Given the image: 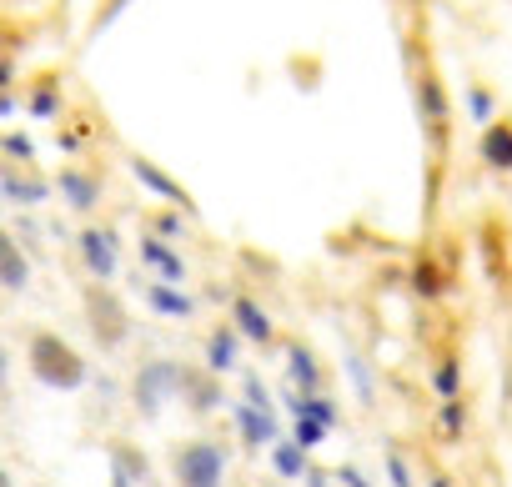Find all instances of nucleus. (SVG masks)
<instances>
[{
  "label": "nucleus",
  "instance_id": "20",
  "mask_svg": "<svg viewBox=\"0 0 512 487\" xmlns=\"http://www.w3.org/2000/svg\"><path fill=\"white\" fill-rule=\"evenodd\" d=\"M407 282H412V297H422V302H442V292H447V272L437 257H417Z\"/></svg>",
  "mask_w": 512,
  "mask_h": 487
},
{
  "label": "nucleus",
  "instance_id": "37",
  "mask_svg": "<svg viewBox=\"0 0 512 487\" xmlns=\"http://www.w3.org/2000/svg\"><path fill=\"white\" fill-rule=\"evenodd\" d=\"M0 487H16V477H11V467L0 462Z\"/></svg>",
  "mask_w": 512,
  "mask_h": 487
},
{
  "label": "nucleus",
  "instance_id": "25",
  "mask_svg": "<svg viewBox=\"0 0 512 487\" xmlns=\"http://www.w3.org/2000/svg\"><path fill=\"white\" fill-rule=\"evenodd\" d=\"M437 432H442L447 442H457V437L467 432V407H462V397H457V402H442V407H437Z\"/></svg>",
  "mask_w": 512,
  "mask_h": 487
},
{
  "label": "nucleus",
  "instance_id": "11",
  "mask_svg": "<svg viewBox=\"0 0 512 487\" xmlns=\"http://www.w3.org/2000/svg\"><path fill=\"white\" fill-rule=\"evenodd\" d=\"M201 367L216 372V377H226V372L241 367V337H236L231 322H221V327L206 332V342H201Z\"/></svg>",
  "mask_w": 512,
  "mask_h": 487
},
{
  "label": "nucleus",
  "instance_id": "28",
  "mask_svg": "<svg viewBox=\"0 0 512 487\" xmlns=\"http://www.w3.org/2000/svg\"><path fill=\"white\" fill-rule=\"evenodd\" d=\"M382 462H387V482H392V487H417V477H412V462H407L397 447H387V457H382Z\"/></svg>",
  "mask_w": 512,
  "mask_h": 487
},
{
  "label": "nucleus",
  "instance_id": "4",
  "mask_svg": "<svg viewBox=\"0 0 512 487\" xmlns=\"http://www.w3.org/2000/svg\"><path fill=\"white\" fill-rule=\"evenodd\" d=\"M231 452L216 437H186L171 447V482L176 487H226Z\"/></svg>",
  "mask_w": 512,
  "mask_h": 487
},
{
  "label": "nucleus",
  "instance_id": "35",
  "mask_svg": "<svg viewBox=\"0 0 512 487\" xmlns=\"http://www.w3.org/2000/svg\"><path fill=\"white\" fill-rule=\"evenodd\" d=\"M81 141H86V126H76V131H66V136H61V146H66V151H76Z\"/></svg>",
  "mask_w": 512,
  "mask_h": 487
},
{
  "label": "nucleus",
  "instance_id": "31",
  "mask_svg": "<svg viewBox=\"0 0 512 487\" xmlns=\"http://www.w3.org/2000/svg\"><path fill=\"white\" fill-rule=\"evenodd\" d=\"M347 372H352V387H357V397H362V402H372V377H367L362 357H347Z\"/></svg>",
  "mask_w": 512,
  "mask_h": 487
},
{
  "label": "nucleus",
  "instance_id": "17",
  "mask_svg": "<svg viewBox=\"0 0 512 487\" xmlns=\"http://www.w3.org/2000/svg\"><path fill=\"white\" fill-rule=\"evenodd\" d=\"M56 186H61V196L71 201V211H96V201H101V176L96 171H76V166H66L61 176H56Z\"/></svg>",
  "mask_w": 512,
  "mask_h": 487
},
{
  "label": "nucleus",
  "instance_id": "7",
  "mask_svg": "<svg viewBox=\"0 0 512 487\" xmlns=\"http://www.w3.org/2000/svg\"><path fill=\"white\" fill-rule=\"evenodd\" d=\"M231 327H236V337L251 342V347H277V322H272V312L256 302L251 292H236V297H231Z\"/></svg>",
  "mask_w": 512,
  "mask_h": 487
},
{
  "label": "nucleus",
  "instance_id": "19",
  "mask_svg": "<svg viewBox=\"0 0 512 487\" xmlns=\"http://www.w3.org/2000/svg\"><path fill=\"white\" fill-rule=\"evenodd\" d=\"M51 196V186L41 176H16V171H0V201H16V206H41Z\"/></svg>",
  "mask_w": 512,
  "mask_h": 487
},
{
  "label": "nucleus",
  "instance_id": "38",
  "mask_svg": "<svg viewBox=\"0 0 512 487\" xmlns=\"http://www.w3.org/2000/svg\"><path fill=\"white\" fill-rule=\"evenodd\" d=\"M11 111H16V101H11V96H0V116H11Z\"/></svg>",
  "mask_w": 512,
  "mask_h": 487
},
{
  "label": "nucleus",
  "instance_id": "22",
  "mask_svg": "<svg viewBox=\"0 0 512 487\" xmlns=\"http://www.w3.org/2000/svg\"><path fill=\"white\" fill-rule=\"evenodd\" d=\"M432 392H437V402H457L462 397V362L447 352V357H437V367H432Z\"/></svg>",
  "mask_w": 512,
  "mask_h": 487
},
{
  "label": "nucleus",
  "instance_id": "1",
  "mask_svg": "<svg viewBox=\"0 0 512 487\" xmlns=\"http://www.w3.org/2000/svg\"><path fill=\"white\" fill-rule=\"evenodd\" d=\"M26 367H31V377H36L41 387H51V392H81V387L91 382V362L81 357V347L66 342V337L51 332V327H36V332L26 337Z\"/></svg>",
  "mask_w": 512,
  "mask_h": 487
},
{
  "label": "nucleus",
  "instance_id": "30",
  "mask_svg": "<svg viewBox=\"0 0 512 487\" xmlns=\"http://www.w3.org/2000/svg\"><path fill=\"white\" fill-rule=\"evenodd\" d=\"M0 151H6L11 161H31V156H36V146H31V141H26L21 131H11V136H0Z\"/></svg>",
  "mask_w": 512,
  "mask_h": 487
},
{
  "label": "nucleus",
  "instance_id": "34",
  "mask_svg": "<svg viewBox=\"0 0 512 487\" xmlns=\"http://www.w3.org/2000/svg\"><path fill=\"white\" fill-rule=\"evenodd\" d=\"M11 81H16V56H0V96H6Z\"/></svg>",
  "mask_w": 512,
  "mask_h": 487
},
{
  "label": "nucleus",
  "instance_id": "33",
  "mask_svg": "<svg viewBox=\"0 0 512 487\" xmlns=\"http://www.w3.org/2000/svg\"><path fill=\"white\" fill-rule=\"evenodd\" d=\"M11 392V352H6V337H0V397Z\"/></svg>",
  "mask_w": 512,
  "mask_h": 487
},
{
  "label": "nucleus",
  "instance_id": "16",
  "mask_svg": "<svg viewBox=\"0 0 512 487\" xmlns=\"http://www.w3.org/2000/svg\"><path fill=\"white\" fill-rule=\"evenodd\" d=\"M106 462H111V472H121L131 487L151 482V457H146L136 442H126V437H111V442H106Z\"/></svg>",
  "mask_w": 512,
  "mask_h": 487
},
{
  "label": "nucleus",
  "instance_id": "5",
  "mask_svg": "<svg viewBox=\"0 0 512 487\" xmlns=\"http://www.w3.org/2000/svg\"><path fill=\"white\" fill-rule=\"evenodd\" d=\"M76 252H81V267L91 272V282L111 287V277L121 272V231L116 226H81Z\"/></svg>",
  "mask_w": 512,
  "mask_h": 487
},
{
  "label": "nucleus",
  "instance_id": "26",
  "mask_svg": "<svg viewBox=\"0 0 512 487\" xmlns=\"http://www.w3.org/2000/svg\"><path fill=\"white\" fill-rule=\"evenodd\" d=\"M287 437H292V442H297L302 452H317V447H322V442H327L332 432H327L322 422H307V417H292V432H287Z\"/></svg>",
  "mask_w": 512,
  "mask_h": 487
},
{
  "label": "nucleus",
  "instance_id": "6",
  "mask_svg": "<svg viewBox=\"0 0 512 487\" xmlns=\"http://www.w3.org/2000/svg\"><path fill=\"white\" fill-rule=\"evenodd\" d=\"M417 116H422L427 141H432L437 151H447V136H452V106H447V86H442V76H437L432 66L417 76Z\"/></svg>",
  "mask_w": 512,
  "mask_h": 487
},
{
  "label": "nucleus",
  "instance_id": "12",
  "mask_svg": "<svg viewBox=\"0 0 512 487\" xmlns=\"http://www.w3.org/2000/svg\"><path fill=\"white\" fill-rule=\"evenodd\" d=\"M181 402H186L196 417H206V412H216V407L226 402V387H221L216 372H206V367H186V377H181Z\"/></svg>",
  "mask_w": 512,
  "mask_h": 487
},
{
  "label": "nucleus",
  "instance_id": "8",
  "mask_svg": "<svg viewBox=\"0 0 512 487\" xmlns=\"http://www.w3.org/2000/svg\"><path fill=\"white\" fill-rule=\"evenodd\" d=\"M282 357H287V382H282V387H292V392H302V397H317L322 382H327L322 357H317L302 337H287V342H282Z\"/></svg>",
  "mask_w": 512,
  "mask_h": 487
},
{
  "label": "nucleus",
  "instance_id": "24",
  "mask_svg": "<svg viewBox=\"0 0 512 487\" xmlns=\"http://www.w3.org/2000/svg\"><path fill=\"white\" fill-rule=\"evenodd\" d=\"M467 111H472L477 126H492V121H497V96H492V86L477 81V86L467 91Z\"/></svg>",
  "mask_w": 512,
  "mask_h": 487
},
{
  "label": "nucleus",
  "instance_id": "9",
  "mask_svg": "<svg viewBox=\"0 0 512 487\" xmlns=\"http://www.w3.org/2000/svg\"><path fill=\"white\" fill-rule=\"evenodd\" d=\"M131 176H136L146 191H156V196H161L171 211H181V216L196 206V201H191V191H186V186H181V181H176L166 166H156V161H151V156H141V151L131 156Z\"/></svg>",
  "mask_w": 512,
  "mask_h": 487
},
{
  "label": "nucleus",
  "instance_id": "21",
  "mask_svg": "<svg viewBox=\"0 0 512 487\" xmlns=\"http://www.w3.org/2000/svg\"><path fill=\"white\" fill-rule=\"evenodd\" d=\"M272 472H277L282 482H297V477L312 472V462H307V452H302L292 437H277V442H272Z\"/></svg>",
  "mask_w": 512,
  "mask_h": 487
},
{
  "label": "nucleus",
  "instance_id": "18",
  "mask_svg": "<svg viewBox=\"0 0 512 487\" xmlns=\"http://www.w3.org/2000/svg\"><path fill=\"white\" fill-rule=\"evenodd\" d=\"M146 307H151L156 317H176V322L196 317V297H186L181 287H166V282H151V287H146Z\"/></svg>",
  "mask_w": 512,
  "mask_h": 487
},
{
  "label": "nucleus",
  "instance_id": "2",
  "mask_svg": "<svg viewBox=\"0 0 512 487\" xmlns=\"http://www.w3.org/2000/svg\"><path fill=\"white\" fill-rule=\"evenodd\" d=\"M81 317H86V332L96 337L101 352H121L131 342V312H126V302H121L116 287L86 282L81 287Z\"/></svg>",
  "mask_w": 512,
  "mask_h": 487
},
{
  "label": "nucleus",
  "instance_id": "3",
  "mask_svg": "<svg viewBox=\"0 0 512 487\" xmlns=\"http://www.w3.org/2000/svg\"><path fill=\"white\" fill-rule=\"evenodd\" d=\"M181 377H186V362L176 357H146L131 377V407L141 422H156L171 402H181Z\"/></svg>",
  "mask_w": 512,
  "mask_h": 487
},
{
  "label": "nucleus",
  "instance_id": "27",
  "mask_svg": "<svg viewBox=\"0 0 512 487\" xmlns=\"http://www.w3.org/2000/svg\"><path fill=\"white\" fill-rule=\"evenodd\" d=\"M26 111H31V116H41V121H51V116L61 111V96H56V81H46V86H36V91H31V101H26Z\"/></svg>",
  "mask_w": 512,
  "mask_h": 487
},
{
  "label": "nucleus",
  "instance_id": "13",
  "mask_svg": "<svg viewBox=\"0 0 512 487\" xmlns=\"http://www.w3.org/2000/svg\"><path fill=\"white\" fill-rule=\"evenodd\" d=\"M477 156H482V166L497 171V176L512 171V116H497L492 126H482V136H477Z\"/></svg>",
  "mask_w": 512,
  "mask_h": 487
},
{
  "label": "nucleus",
  "instance_id": "15",
  "mask_svg": "<svg viewBox=\"0 0 512 487\" xmlns=\"http://www.w3.org/2000/svg\"><path fill=\"white\" fill-rule=\"evenodd\" d=\"M31 287V257L21 241L0 226V292H26Z\"/></svg>",
  "mask_w": 512,
  "mask_h": 487
},
{
  "label": "nucleus",
  "instance_id": "10",
  "mask_svg": "<svg viewBox=\"0 0 512 487\" xmlns=\"http://www.w3.org/2000/svg\"><path fill=\"white\" fill-rule=\"evenodd\" d=\"M231 427H236V437H241V447H246V452H262V447H272V442L282 437L277 412L246 407V402H236V407H231Z\"/></svg>",
  "mask_w": 512,
  "mask_h": 487
},
{
  "label": "nucleus",
  "instance_id": "23",
  "mask_svg": "<svg viewBox=\"0 0 512 487\" xmlns=\"http://www.w3.org/2000/svg\"><path fill=\"white\" fill-rule=\"evenodd\" d=\"M241 402L246 407H262V412H277V397H272V387L256 377V372H241Z\"/></svg>",
  "mask_w": 512,
  "mask_h": 487
},
{
  "label": "nucleus",
  "instance_id": "36",
  "mask_svg": "<svg viewBox=\"0 0 512 487\" xmlns=\"http://www.w3.org/2000/svg\"><path fill=\"white\" fill-rule=\"evenodd\" d=\"M427 487H457V482H452L442 467H432V472H427Z\"/></svg>",
  "mask_w": 512,
  "mask_h": 487
},
{
  "label": "nucleus",
  "instance_id": "32",
  "mask_svg": "<svg viewBox=\"0 0 512 487\" xmlns=\"http://www.w3.org/2000/svg\"><path fill=\"white\" fill-rule=\"evenodd\" d=\"M332 477H337V482H342V487H372V477H367V472H362V467H357V462H342V467H337V472H332Z\"/></svg>",
  "mask_w": 512,
  "mask_h": 487
},
{
  "label": "nucleus",
  "instance_id": "14",
  "mask_svg": "<svg viewBox=\"0 0 512 487\" xmlns=\"http://www.w3.org/2000/svg\"><path fill=\"white\" fill-rule=\"evenodd\" d=\"M136 252H141V262L156 272V282H166V287H181V282H186V262L176 257L171 241H161V236H151V231H146Z\"/></svg>",
  "mask_w": 512,
  "mask_h": 487
},
{
  "label": "nucleus",
  "instance_id": "29",
  "mask_svg": "<svg viewBox=\"0 0 512 487\" xmlns=\"http://www.w3.org/2000/svg\"><path fill=\"white\" fill-rule=\"evenodd\" d=\"M151 236H161V241H176V236H181V211H156V221H151Z\"/></svg>",
  "mask_w": 512,
  "mask_h": 487
}]
</instances>
